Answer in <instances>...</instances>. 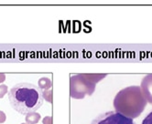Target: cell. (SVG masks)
<instances>
[{"label":"cell","mask_w":152,"mask_h":124,"mask_svg":"<svg viewBox=\"0 0 152 124\" xmlns=\"http://www.w3.org/2000/svg\"><path fill=\"white\" fill-rule=\"evenodd\" d=\"M8 100L11 107L21 115L36 112L43 104L42 91L31 83H18L8 91Z\"/></svg>","instance_id":"cell-1"},{"label":"cell","mask_w":152,"mask_h":124,"mask_svg":"<svg viewBox=\"0 0 152 124\" xmlns=\"http://www.w3.org/2000/svg\"><path fill=\"white\" fill-rule=\"evenodd\" d=\"M148 101L140 86H129L118 91L114 99L115 112L129 119L137 118L144 111Z\"/></svg>","instance_id":"cell-2"},{"label":"cell","mask_w":152,"mask_h":124,"mask_svg":"<svg viewBox=\"0 0 152 124\" xmlns=\"http://www.w3.org/2000/svg\"><path fill=\"white\" fill-rule=\"evenodd\" d=\"M104 73H79L70 78V95L74 99H83L85 96H91L95 91L96 83L104 78Z\"/></svg>","instance_id":"cell-3"},{"label":"cell","mask_w":152,"mask_h":124,"mask_svg":"<svg viewBox=\"0 0 152 124\" xmlns=\"http://www.w3.org/2000/svg\"><path fill=\"white\" fill-rule=\"evenodd\" d=\"M91 124H136L132 119H129L115 111H106L95 117Z\"/></svg>","instance_id":"cell-4"},{"label":"cell","mask_w":152,"mask_h":124,"mask_svg":"<svg viewBox=\"0 0 152 124\" xmlns=\"http://www.w3.org/2000/svg\"><path fill=\"white\" fill-rule=\"evenodd\" d=\"M140 88L147 101L152 104V73L148 74L143 78Z\"/></svg>","instance_id":"cell-5"},{"label":"cell","mask_w":152,"mask_h":124,"mask_svg":"<svg viewBox=\"0 0 152 124\" xmlns=\"http://www.w3.org/2000/svg\"><path fill=\"white\" fill-rule=\"evenodd\" d=\"M38 85H39V89H40L41 91H49V89L51 88L52 82H51L50 78L42 77V78H40L39 80Z\"/></svg>","instance_id":"cell-6"},{"label":"cell","mask_w":152,"mask_h":124,"mask_svg":"<svg viewBox=\"0 0 152 124\" xmlns=\"http://www.w3.org/2000/svg\"><path fill=\"white\" fill-rule=\"evenodd\" d=\"M40 115L37 112H31L25 116V121L28 124H37L40 120Z\"/></svg>","instance_id":"cell-7"},{"label":"cell","mask_w":152,"mask_h":124,"mask_svg":"<svg viewBox=\"0 0 152 124\" xmlns=\"http://www.w3.org/2000/svg\"><path fill=\"white\" fill-rule=\"evenodd\" d=\"M42 96H43V99H46L48 102H52V91L51 89L42 91Z\"/></svg>","instance_id":"cell-8"},{"label":"cell","mask_w":152,"mask_h":124,"mask_svg":"<svg viewBox=\"0 0 152 124\" xmlns=\"http://www.w3.org/2000/svg\"><path fill=\"white\" fill-rule=\"evenodd\" d=\"M8 93V88L7 85H4V84H1L0 85V99H3L4 96Z\"/></svg>","instance_id":"cell-9"},{"label":"cell","mask_w":152,"mask_h":124,"mask_svg":"<svg viewBox=\"0 0 152 124\" xmlns=\"http://www.w3.org/2000/svg\"><path fill=\"white\" fill-rule=\"evenodd\" d=\"M141 124H152V111H150L145 117V119L142 120V123Z\"/></svg>","instance_id":"cell-10"},{"label":"cell","mask_w":152,"mask_h":124,"mask_svg":"<svg viewBox=\"0 0 152 124\" xmlns=\"http://www.w3.org/2000/svg\"><path fill=\"white\" fill-rule=\"evenodd\" d=\"M7 120V115L3 110H0V123H4Z\"/></svg>","instance_id":"cell-11"},{"label":"cell","mask_w":152,"mask_h":124,"mask_svg":"<svg viewBox=\"0 0 152 124\" xmlns=\"http://www.w3.org/2000/svg\"><path fill=\"white\" fill-rule=\"evenodd\" d=\"M43 124H52V118L50 116H46L42 120Z\"/></svg>","instance_id":"cell-12"},{"label":"cell","mask_w":152,"mask_h":124,"mask_svg":"<svg viewBox=\"0 0 152 124\" xmlns=\"http://www.w3.org/2000/svg\"><path fill=\"white\" fill-rule=\"evenodd\" d=\"M6 80V75L4 73H0V83H3Z\"/></svg>","instance_id":"cell-13"},{"label":"cell","mask_w":152,"mask_h":124,"mask_svg":"<svg viewBox=\"0 0 152 124\" xmlns=\"http://www.w3.org/2000/svg\"><path fill=\"white\" fill-rule=\"evenodd\" d=\"M21 124H28V123H21Z\"/></svg>","instance_id":"cell-14"}]
</instances>
